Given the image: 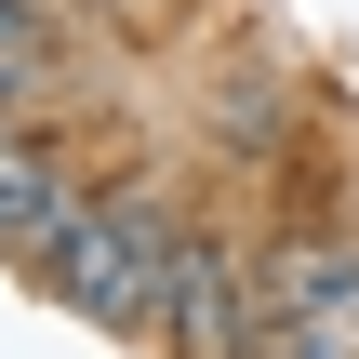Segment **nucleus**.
<instances>
[{
  "label": "nucleus",
  "instance_id": "obj_1",
  "mask_svg": "<svg viewBox=\"0 0 359 359\" xmlns=\"http://www.w3.org/2000/svg\"><path fill=\"white\" fill-rule=\"evenodd\" d=\"M187 240H200V213L173 200V173H160V160H107L93 213H80L53 253H27V266H40V293H53L67 320L160 346V306H173V266H187Z\"/></svg>",
  "mask_w": 359,
  "mask_h": 359
},
{
  "label": "nucleus",
  "instance_id": "obj_2",
  "mask_svg": "<svg viewBox=\"0 0 359 359\" xmlns=\"http://www.w3.org/2000/svg\"><path fill=\"white\" fill-rule=\"evenodd\" d=\"M266 346V240L253 226H200L187 266H173V306H160V359H253Z\"/></svg>",
  "mask_w": 359,
  "mask_h": 359
},
{
  "label": "nucleus",
  "instance_id": "obj_3",
  "mask_svg": "<svg viewBox=\"0 0 359 359\" xmlns=\"http://www.w3.org/2000/svg\"><path fill=\"white\" fill-rule=\"evenodd\" d=\"M266 320L306 359H359V226H280L266 240Z\"/></svg>",
  "mask_w": 359,
  "mask_h": 359
},
{
  "label": "nucleus",
  "instance_id": "obj_4",
  "mask_svg": "<svg viewBox=\"0 0 359 359\" xmlns=\"http://www.w3.org/2000/svg\"><path fill=\"white\" fill-rule=\"evenodd\" d=\"M93 187H107V160H93L80 133L0 120V240H13V253H53V240L93 213Z\"/></svg>",
  "mask_w": 359,
  "mask_h": 359
},
{
  "label": "nucleus",
  "instance_id": "obj_5",
  "mask_svg": "<svg viewBox=\"0 0 359 359\" xmlns=\"http://www.w3.org/2000/svg\"><path fill=\"white\" fill-rule=\"evenodd\" d=\"M0 40H27V53H67V0H0Z\"/></svg>",
  "mask_w": 359,
  "mask_h": 359
}]
</instances>
